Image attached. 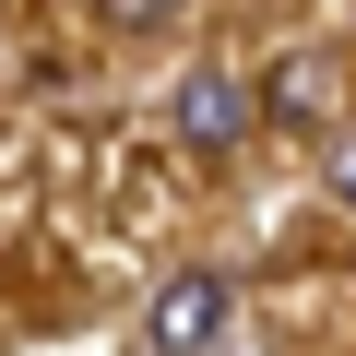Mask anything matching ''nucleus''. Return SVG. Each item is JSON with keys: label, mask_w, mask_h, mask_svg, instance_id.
<instances>
[{"label": "nucleus", "mask_w": 356, "mask_h": 356, "mask_svg": "<svg viewBox=\"0 0 356 356\" xmlns=\"http://www.w3.org/2000/svg\"><path fill=\"white\" fill-rule=\"evenodd\" d=\"M226 321H238V285H226V273H178V285H154V309H143V356H202Z\"/></svg>", "instance_id": "nucleus-1"}, {"label": "nucleus", "mask_w": 356, "mask_h": 356, "mask_svg": "<svg viewBox=\"0 0 356 356\" xmlns=\"http://www.w3.org/2000/svg\"><path fill=\"white\" fill-rule=\"evenodd\" d=\"M166 119H178L191 154H238V143H250V83H238V72H191V83L166 95Z\"/></svg>", "instance_id": "nucleus-2"}, {"label": "nucleus", "mask_w": 356, "mask_h": 356, "mask_svg": "<svg viewBox=\"0 0 356 356\" xmlns=\"http://www.w3.org/2000/svg\"><path fill=\"white\" fill-rule=\"evenodd\" d=\"M273 119H297V131L332 119V72H321V60H285V72H273Z\"/></svg>", "instance_id": "nucleus-3"}, {"label": "nucleus", "mask_w": 356, "mask_h": 356, "mask_svg": "<svg viewBox=\"0 0 356 356\" xmlns=\"http://www.w3.org/2000/svg\"><path fill=\"white\" fill-rule=\"evenodd\" d=\"M332 202L356 214V131H332Z\"/></svg>", "instance_id": "nucleus-4"}]
</instances>
